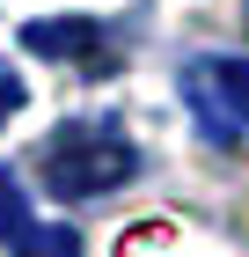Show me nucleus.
<instances>
[{
    "mask_svg": "<svg viewBox=\"0 0 249 257\" xmlns=\"http://www.w3.org/2000/svg\"><path fill=\"white\" fill-rule=\"evenodd\" d=\"M22 44L37 52V59H66V66H110V37H103V22H81V15H59V22H30Z\"/></svg>",
    "mask_w": 249,
    "mask_h": 257,
    "instance_id": "obj_3",
    "label": "nucleus"
},
{
    "mask_svg": "<svg viewBox=\"0 0 249 257\" xmlns=\"http://www.w3.org/2000/svg\"><path fill=\"white\" fill-rule=\"evenodd\" d=\"M15 110H22V81H15V74H0V125L15 118Z\"/></svg>",
    "mask_w": 249,
    "mask_h": 257,
    "instance_id": "obj_6",
    "label": "nucleus"
},
{
    "mask_svg": "<svg viewBox=\"0 0 249 257\" xmlns=\"http://www.w3.org/2000/svg\"><path fill=\"white\" fill-rule=\"evenodd\" d=\"M37 169H44V191L74 206V198H103L117 184H132L139 177V147L110 118H74L37 147Z\"/></svg>",
    "mask_w": 249,
    "mask_h": 257,
    "instance_id": "obj_1",
    "label": "nucleus"
},
{
    "mask_svg": "<svg viewBox=\"0 0 249 257\" xmlns=\"http://www.w3.org/2000/svg\"><path fill=\"white\" fill-rule=\"evenodd\" d=\"M15 257H81V235H74V228H52V220H37V228L15 242Z\"/></svg>",
    "mask_w": 249,
    "mask_h": 257,
    "instance_id": "obj_5",
    "label": "nucleus"
},
{
    "mask_svg": "<svg viewBox=\"0 0 249 257\" xmlns=\"http://www.w3.org/2000/svg\"><path fill=\"white\" fill-rule=\"evenodd\" d=\"M30 228H37V213H30V198H22V177H15V169H0V242L15 250Z\"/></svg>",
    "mask_w": 249,
    "mask_h": 257,
    "instance_id": "obj_4",
    "label": "nucleus"
},
{
    "mask_svg": "<svg viewBox=\"0 0 249 257\" xmlns=\"http://www.w3.org/2000/svg\"><path fill=\"white\" fill-rule=\"evenodd\" d=\"M183 103H191V118L205 125V140L234 147V140L249 133V59H220V52L191 59L183 66Z\"/></svg>",
    "mask_w": 249,
    "mask_h": 257,
    "instance_id": "obj_2",
    "label": "nucleus"
}]
</instances>
